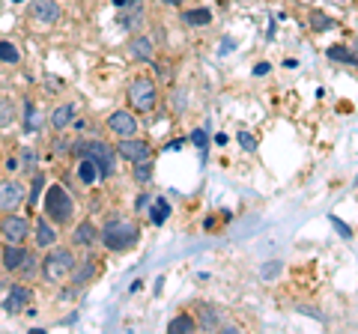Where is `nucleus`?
Here are the masks:
<instances>
[{
	"instance_id": "f257e3e1",
	"label": "nucleus",
	"mask_w": 358,
	"mask_h": 334,
	"mask_svg": "<svg viewBox=\"0 0 358 334\" xmlns=\"http://www.w3.org/2000/svg\"><path fill=\"white\" fill-rule=\"evenodd\" d=\"M72 152L78 155V159H90V161H93L99 176H110V173H114V150H110L105 140H75Z\"/></svg>"
},
{
	"instance_id": "f03ea898",
	"label": "nucleus",
	"mask_w": 358,
	"mask_h": 334,
	"mask_svg": "<svg viewBox=\"0 0 358 334\" xmlns=\"http://www.w3.org/2000/svg\"><path fill=\"white\" fill-rule=\"evenodd\" d=\"M141 236V230L134 221H126V218H110L105 230H102V242H105V248L110 251H122V248H129V245H134Z\"/></svg>"
},
{
	"instance_id": "7ed1b4c3",
	"label": "nucleus",
	"mask_w": 358,
	"mask_h": 334,
	"mask_svg": "<svg viewBox=\"0 0 358 334\" xmlns=\"http://www.w3.org/2000/svg\"><path fill=\"white\" fill-rule=\"evenodd\" d=\"M75 269V254L69 248H54L48 257L42 260V275L48 277L51 284H60L63 277H69Z\"/></svg>"
},
{
	"instance_id": "20e7f679",
	"label": "nucleus",
	"mask_w": 358,
	"mask_h": 334,
	"mask_svg": "<svg viewBox=\"0 0 358 334\" xmlns=\"http://www.w3.org/2000/svg\"><path fill=\"white\" fill-rule=\"evenodd\" d=\"M126 96L134 110H152L159 105V84H155L152 78H134Z\"/></svg>"
},
{
	"instance_id": "39448f33",
	"label": "nucleus",
	"mask_w": 358,
	"mask_h": 334,
	"mask_svg": "<svg viewBox=\"0 0 358 334\" xmlns=\"http://www.w3.org/2000/svg\"><path fill=\"white\" fill-rule=\"evenodd\" d=\"M75 206H72V197L63 191L60 185L48 188V197H45V215H48L51 221H57V224H66V221L72 218Z\"/></svg>"
},
{
	"instance_id": "423d86ee",
	"label": "nucleus",
	"mask_w": 358,
	"mask_h": 334,
	"mask_svg": "<svg viewBox=\"0 0 358 334\" xmlns=\"http://www.w3.org/2000/svg\"><path fill=\"white\" fill-rule=\"evenodd\" d=\"M117 152H120L126 161H131V164L147 161L150 155H152L150 143H147V140H141V138H134V135H126V140H120V143H117Z\"/></svg>"
},
{
	"instance_id": "0eeeda50",
	"label": "nucleus",
	"mask_w": 358,
	"mask_h": 334,
	"mask_svg": "<svg viewBox=\"0 0 358 334\" xmlns=\"http://www.w3.org/2000/svg\"><path fill=\"white\" fill-rule=\"evenodd\" d=\"M27 15L39 24H54L60 18V6L54 0H30L27 3Z\"/></svg>"
},
{
	"instance_id": "6e6552de",
	"label": "nucleus",
	"mask_w": 358,
	"mask_h": 334,
	"mask_svg": "<svg viewBox=\"0 0 358 334\" xmlns=\"http://www.w3.org/2000/svg\"><path fill=\"white\" fill-rule=\"evenodd\" d=\"M21 200H24V185L15 180L0 182V212H13L15 206H21Z\"/></svg>"
},
{
	"instance_id": "1a4fd4ad",
	"label": "nucleus",
	"mask_w": 358,
	"mask_h": 334,
	"mask_svg": "<svg viewBox=\"0 0 358 334\" xmlns=\"http://www.w3.org/2000/svg\"><path fill=\"white\" fill-rule=\"evenodd\" d=\"M27 221L24 218H18V215H6L3 218V224H0V236H3L9 245H21L27 239Z\"/></svg>"
},
{
	"instance_id": "9d476101",
	"label": "nucleus",
	"mask_w": 358,
	"mask_h": 334,
	"mask_svg": "<svg viewBox=\"0 0 358 334\" xmlns=\"http://www.w3.org/2000/svg\"><path fill=\"white\" fill-rule=\"evenodd\" d=\"M108 129L114 131V135L126 138V135H134V131H138V119L131 117V110H114V114L108 117Z\"/></svg>"
},
{
	"instance_id": "9b49d317",
	"label": "nucleus",
	"mask_w": 358,
	"mask_h": 334,
	"mask_svg": "<svg viewBox=\"0 0 358 334\" xmlns=\"http://www.w3.org/2000/svg\"><path fill=\"white\" fill-rule=\"evenodd\" d=\"M27 305H30V289L27 286H13V293H9L6 302H3L6 314H21Z\"/></svg>"
},
{
	"instance_id": "f8f14e48",
	"label": "nucleus",
	"mask_w": 358,
	"mask_h": 334,
	"mask_svg": "<svg viewBox=\"0 0 358 334\" xmlns=\"http://www.w3.org/2000/svg\"><path fill=\"white\" fill-rule=\"evenodd\" d=\"M24 260H27V251L21 248V245H6V248H3V266H6L9 272L21 269V266H24Z\"/></svg>"
},
{
	"instance_id": "ddd939ff",
	"label": "nucleus",
	"mask_w": 358,
	"mask_h": 334,
	"mask_svg": "<svg viewBox=\"0 0 358 334\" xmlns=\"http://www.w3.org/2000/svg\"><path fill=\"white\" fill-rule=\"evenodd\" d=\"M129 54L134 60H150L152 57V39L150 36H134L131 45H129Z\"/></svg>"
},
{
	"instance_id": "4468645a",
	"label": "nucleus",
	"mask_w": 358,
	"mask_h": 334,
	"mask_svg": "<svg viewBox=\"0 0 358 334\" xmlns=\"http://www.w3.org/2000/svg\"><path fill=\"white\" fill-rule=\"evenodd\" d=\"M72 117H75V108L72 105H60V108L51 110V126L57 129V131H63L72 122Z\"/></svg>"
},
{
	"instance_id": "2eb2a0df",
	"label": "nucleus",
	"mask_w": 358,
	"mask_h": 334,
	"mask_svg": "<svg viewBox=\"0 0 358 334\" xmlns=\"http://www.w3.org/2000/svg\"><path fill=\"white\" fill-rule=\"evenodd\" d=\"M93 275H96V263H93V257H87L81 266H78V269H72V284L75 286H84Z\"/></svg>"
},
{
	"instance_id": "dca6fc26",
	"label": "nucleus",
	"mask_w": 358,
	"mask_h": 334,
	"mask_svg": "<svg viewBox=\"0 0 358 334\" xmlns=\"http://www.w3.org/2000/svg\"><path fill=\"white\" fill-rule=\"evenodd\" d=\"M54 239H57V236H54L51 224H48L45 218H39V221H36V245H39V248H51Z\"/></svg>"
},
{
	"instance_id": "f3484780",
	"label": "nucleus",
	"mask_w": 358,
	"mask_h": 334,
	"mask_svg": "<svg viewBox=\"0 0 358 334\" xmlns=\"http://www.w3.org/2000/svg\"><path fill=\"white\" fill-rule=\"evenodd\" d=\"M72 242H75V245H84V248H87V245H93V242H96V227L90 224V221H84V224H78V227H75Z\"/></svg>"
},
{
	"instance_id": "a211bd4d",
	"label": "nucleus",
	"mask_w": 358,
	"mask_h": 334,
	"mask_svg": "<svg viewBox=\"0 0 358 334\" xmlns=\"http://www.w3.org/2000/svg\"><path fill=\"white\" fill-rule=\"evenodd\" d=\"M182 21L192 27H206L212 21V13L209 9H188V13H182Z\"/></svg>"
},
{
	"instance_id": "6ab92c4d",
	"label": "nucleus",
	"mask_w": 358,
	"mask_h": 334,
	"mask_svg": "<svg viewBox=\"0 0 358 334\" xmlns=\"http://www.w3.org/2000/svg\"><path fill=\"white\" fill-rule=\"evenodd\" d=\"M329 57L331 60H338V63H350V66H358V57L350 51V48H341V45H334V48H329Z\"/></svg>"
},
{
	"instance_id": "aec40b11",
	"label": "nucleus",
	"mask_w": 358,
	"mask_h": 334,
	"mask_svg": "<svg viewBox=\"0 0 358 334\" xmlns=\"http://www.w3.org/2000/svg\"><path fill=\"white\" fill-rule=\"evenodd\" d=\"M200 319H203V328H218L221 326V322H224V317L218 314V310L215 307H203V310H200Z\"/></svg>"
},
{
	"instance_id": "412c9836",
	"label": "nucleus",
	"mask_w": 358,
	"mask_h": 334,
	"mask_svg": "<svg viewBox=\"0 0 358 334\" xmlns=\"http://www.w3.org/2000/svg\"><path fill=\"white\" fill-rule=\"evenodd\" d=\"M194 328H197V322L192 317H176L171 326H167V331H176V334L179 331H194Z\"/></svg>"
},
{
	"instance_id": "4be33fe9",
	"label": "nucleus",
	"mask_w": 358,
	"mask_h": 334,
	"mask_svg": "<svg viewBox=\"0 0 358 334\" xmlns=\"http://www.w3.org/2000/svg\"><path fill=\"white\" fill-rule=\"evenodd\" d=\"M18 57L21 54H18V48L13 45V42H0V60L3 63H18Z\"/></svg>"
},
{
	"instance_id": "5701e85b",
	"label": "nucleus",
	"mask_w": 358,
	"mask_h": 334,
	"mask_svg": "<svg viewBox=\"0 0 358 334\" xmlns=\"http://www.w3.org/2000/svg\"><path fill=\"white\" fill-rule=\"evenodd\" d=\"M13 117H15V108L9 99H3V102H0V129H6L9 122H13Z\"/></svg>"
},
{
	"instance_id": "b1692460",
	"label": "nucleus",
	"mask_w": 358,
	"mask_h": 334,
	"mask_svg": "<svg viewBox=\"0 0 358 334\" xmlns=\"http://www.w3.org/2000/svg\"><path fill=\"white\" fill-rule=\"evenodd\" d=\"M78 176H81V182H93L96 180V164L90 159H81V167H78Z\"/></svg>"
},
{
	"instance_id": "393cba45",
	"label": "nucleus",
	"mask_w": 358,
	"mask_h": 334,
	"mask_svg": "<svg viewBox=\"0 0 358 334\" xmlns=\"http://www.w3.org/2000/svg\"><path fill=\"white\" fill-rule=\"evenodd\" d=\"M310 27H313V30H331V18L313 13V15H310Z\"/></svg>"
},
{
	"instance_id": "a878e982",
	"label": "nucleus",
	"mask_w": 358,
	"mask_h": 334,
	"mask_svg": "<svg viewBox=\"0 0 358 334\" xmlns=\"http://www.w3.org/2000/svg\"><path fill=\"white\" fill-rule=\"evenodd\" d=\"M164 218H167V203L159 200V203L152 206V224H164Z\"/></svg>"
},
{
	"instance_id": "bb28decb",
	"label": "nucleus",
	"mask_w": 358,
	"mask_h": 334,
	"mask_svg": "<svg viewBox=\"0 0 358 334\" xmlns=\"http://www.w3.org/2000/svg\"><path fill=\"white\" fill-rule=\"evenodd\" d=\"M239 143H242V150L254 152L257 150V135H251V131H239Z\"/></svg>"
},
{
	"instance_id": "cd10ccee",
	"label": "nucleus",
	"mask_w": 358,
	"mask_h": 334,
	"mask_svg": "<svg viewBox=\"0 0 358 334\" xmlns=\"http://www.w3.org/2000/svg\"><path fill=\"white\" fill-rule=\"evenodd\" d=\"M24 117H27V119H24V129H27V131H33V129L39 126V117H36V110H33V105L24 108Z\"/></svg>"
},
{
	"instance_id": "c85d7f7f",
	"label": "nucleus",
	"mask_w": 358,
	"mask_h": 334,
	"mask_svg": "<svg viewBox=\"0 0 358 334\" xmlns=\"http://www.w3.org/2000/svg\"><path fill=\"white\" fill-rule=\"evenodd\" d=\"M134 176H138L141 182H147L150 176H152V167H150L147 161H138V170H134Z\"/></svg>"
},
{
	"instance_id": "c756f323",
	"label": "nucleus",
	"mask_w": 358,
	"mask_h": 334,
	"mask_svg": "<svg viewBox=\"0 0 358 334\" xmlns=\"http://www.w3.org/2000/svg\"><path fill=\"white\" fill-rule=\"evenodd\" d=\"M331 224H334V230H338V233H341V236H346V239H350V236H352V230H350V227H346V224H343V221H338V218H331Z\"/></svg>"
},
{
	"instance_id": "7c9ffc66",
	"label": "nucleus",
	"mask_w": 358,
	"mask_h": 334,
	"mask_svg": "<svg viewBox=\"0 0 358 334\" xmlns=\"http://www.w3.org/2000/svg\"><path fill=\"white\" fill-rule=\"evenodd\" d=\"M192 140L197 143V147H203V143H206V131H200V129H197V131H192Z\"/></svg>"
},
{
	"instance_id": "2f4dec72",
	"label": "nucleus",
	"mask_w": 358,
	"mask_h": 334,
	"mask_svg": "<svg viewBox=\"0 0 358 334\" xmlns=\"http://www.w3.org/2000/svg\"><path fill=\"white\" fill-rule=\"evenodd\" d=\"M33 159H36V155H33L30 150L24 152V167H27V170H30V167H33Z\"/></svg>"
},
{
	"instance_id": "473e14b6",
	"label": "nucleus",
	"mask_w": 358,
	"mask_h": 334,
	"mask_svg": "<svg viewBox=\"0 0 358 334\" xmlns=\"http://www.w3.org/2000/svg\"><path fill=\"white\" fill-rule=\"evenodd\" d=\"M18 167H21V164H18V159H9V161H6V170H9V173L18 170Z\"/></svg>"
},
{
	"instance_id": "72a5a7b5",
	"label": "nucleus",
	"mask_w": 358,
	"mask_h": 334,
	"mask_svg": "<svg viewBox=\"0 0 358 334\" xmlns=\"http://www.w3.org/2000/svg\"><path fill=\"white\" fill-rule=\"evenodd\" d=\"M268 69H272V66H268V63H260V66H257V75H266Z\"/></svg>"
},
{
	"instance_id": "f704fd0d",
	"label": "nucleus",
	"mask_w": 358,
	"mask_h": 334,
	"mask_svg": "<svg viewBox=\"0 0 358 334\" xmlns=\"http://www.w3.org/2000/svg\"><path fill=\"white\" fill-rule=\"evenodd\" d=\"M164 3H167V6H179V3H182V0H164Z\"/></svg>"
}]
</instances>
